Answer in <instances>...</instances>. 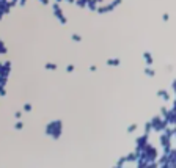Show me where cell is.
Here are the masks:
<instances>
[{"label":"cell","instance_id":"obj_1","mask_svg":"<svg viewBox=\"0 0 176 168\" xmlns=\"http://www.w3.org/2000/svg\"><path fill=\"white\" fill-rule=\"evenodd\" d=\"M19 2H21V5H25V2H27V0H19Z\"/></svg>","mask_w":176,"mask_h":168},{"label":"cell","instance_id":"obj_2","mask_svg":"<svg viewBox=\"0 0 176 168\" xmlns=\"http://www.w3.org/2000/svg\"><path fill=\"white\" fill-rule=\"evenodd\" d=\"M58 2H62V0H58Z\"/></svg>","mask_w":176,"mask_h":168}]
</instances>
